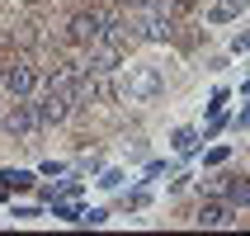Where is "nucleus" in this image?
Listing matches in <instances>:
<instances>
[{
  "mask_svg": "<svg viewBox=\"0 0 250 236\" xmlns=\"http://www.w3.org/2000/svg\"><path fill=\"white\" fill-rule=\"evenodd\" d=\"M227 95H231L227 85H217V90H212V99H208V118H222V104H227Z\"/></svg>",
  "mask_w": 250,
  "mask_h": 236,
  "instance_id": "f8f14e48",
  "label": "nucleus"
},
{
  "mask_svg": "<svg viewBox=\"0 0 250 236\" xmlns=\"http://www.w3.org/2000/svg\"><path fill=\"white\" fill-rule=\"evenodd\" d=\"M170 147H175L180 156L198 151V128H175V132H170Z\"/></svg>",
  "mask_w": 250,
  "mask_h": 236,
  "instance_id": "6e6552de",
  "label": "nucleus"
},
{
  "mask_svg": "<svg viewBox=\"0 0 250 236\" xmlns=\"http://www.w3.org/2000/svg\"><path fill=\"white\" fill-rule=\"evenodd\" d=\"M113 76H118L113 81V95L123 99V104H151L156 95H166V71L156 66V62H123Z\"/></svg>",
  "mask_w": 250,
  "mask_h": 236,
  "instance_id": "f257e3e1",
  "label": "nucleus"
},
{
  "mask_svg": "<svg viewBox=\"0 0 250 236\" xmlns=\"http://www.w3.org/2000/svg\"><path fill=\"white\" fill-rule=\"evenodd\" d=\"M241 10H231V5H222V0H212L208 5V24H231Z\"/></svg>",
  "mask_w": 250,
  "mask_h": 236,
  "instance_id": "9d476101",
  "label": "nucleus"
},
{
  "mask_svg": "<svg viewBox=\"0 0 250 236\" xmlns=\"http://www.w3.org/2000/svg\"><path fill=\"white\" fill-rule=\"evenodd\" d=\"M231 52H250V28H241L236 38H231Z\"/></svg>",
  "mask_w": 250,
  "mask_h": 236,
  "instance_id": "6ab92c4d",
  "label": "nucleus"
},
{
  "mask_svg": "<svg viewBox=\"0 0 250 236\" xmlns=\"http://www.w3.org/2000/svg\"><path fill=\"white\" fill-rule=\"evenodd\" d=\"M38 175H47V180H57V175H66V161H42Z\"/></svg>",
  "mask_w": 250,
  "mask_h": 236,
  "instance_id": "f3484780",
  "label": "nucleus"
},
{
  "mask_svg": "<svg viewBox=\"0 0 250 236\" xmlns=\"http://www.w3.org/2000/svg\"><path fill=\"white\" fill-rule=\"evenodd\" d=\"M146 203H151V189H146V184H142V189H132V194H123V208H127V213H142Z\"/></svg>",
  "mask_w": 250,
  "mask_h": 236,
  "instance_id": "9b49d317",
  "label": "nucleus"
},
{
  "mask_svg": "<svg viewBox=\"0 0 250 236\" xmlns=\"http://www.w3.org/2000/svg\"><path fill=\"white\" fill-rule=\"evenodd\" d=\"M222 5H231V10H246V0H222Z\"/></svg>",
  "mask_w": 250,
  "mask_h": 236,
  "instance_id": "412c9836",
  "label": "nucleus"
},
{
  "mask_svg": "<svg viewBox=\"0 0 250 236\" xmlns=\"http://www.w3.org/2000/svg\"><path fill=\"white\" fill-rule=\"evenodd\" d=\"M241 95H250V81H246V85H241Z\"/></svg>",
  "mask_w": 250,
  "mask_h": 236,
  "instance_id": "4be33fe9",
  "label": "nucleus"
},
{
  "mask_svg": "<svg viewBox=\"0 0 250 236\" xmlns=\"http://www.w3.org/2000/svg\"><path fill=\"white\" fill-rule=\"evenodd\" d=\"M52 217H62V222H81V208H71V203L52 198Z\"/></svg>",
  "mask_w": 250,
  "mask_h": 236,
  "instance_id": "ddd939ff",
  "label": "nucleus"
},
{
  "mask_svg": "<svg viewBox=\"0 0 250 236\" xmlns=\"http://www.w3.org/2000/svg\"><path fill=\"white\" fill-rule=\"evenodd\" d=\"M194 222H198V227H236V222H241V208H231L222 194H212V198H203V203H198Z\"/></svg>",
  "mask_w": 250,
  "mask_h": 236,
  "instance_id": "20e7f679",
  "label": "nucleus"
},
{
  "mask_svg": "<svg viewBox=\"0 0 250 236\" xmlns=\"http://www.w3.org/2000/svg\"><path fill=\"white\" fill-rule=\"evenodd\" d=\"M123 180H127V175H123V170H118V166H113V170H104V175H99L95 184H99V189H118V184H123Z\"/></svg>",
  "mask_w": 250,
  "mask_h": 236,
  "instance_id": "4468645a",
  "label": "nucleus"
},
{
  "mask_svg": "<svg viewBox=\"0 0 250 236\" xmlns=\"http://www.w3.org/2000/svg\"><path fill=\"white\" fill-rule=\"evenodd\" d=\"M0 128H5L10 137H28V132L38 128V113H33V99H14V104H5V113H0Z\"/></svg>",
  "mask_w": 250,
  "mask_h": 236,
  "instance_id": "39448f33",
  "label": "nucleus"
},
{
  "mask_svg": "<svg viewBox=\"0 0 250 236\" xmlns=\"http://www.w3.org/2000/svg\"><path fill=\"white\" fill-rule=\"evenodd\" d=\"M81 222H85V227H104V222H109V208H85Z\"/></svg>",
  "mask_w": 250,
  "mask_h": 236,
  "instance_id": "dca6fc26",
  "label": "nucleus"
},
{
  "mask_svg": "<svg viewBox=\"0 0 250 236\" xmlns=\"http://www.w3.org/2000/svg\"><path fill=\"white\" fill-rule=\"evenodd\" d=\"M203 194H222L231 208H250V175H212L198 184Z\"/></svg>",
  "mask_w": 250,
  "mask_h": 236,
  "instance_id": "7ed1b4c3",
  "label": "nucleus"
},
{
  "mask_svg": "<svg viewBox=\"0 0 250 236\" xmlns=\"http://www.w3.org/2000/svg\"><path fill=\"white\" fill-rule=\"evenodd\" d=\"M33 180H38L33 170H0V194H5V189H28Z\"/></svg>",
  "mask_w": 250,
  "mask_h": 236,
  "instance_id": "1a4fd4ad",
  "label": "nucleus"
},
{
  "mask_svg": "<svg viewBox=\"0 0 250 236\" xmlns=\"http://www.w3.org/2000/svg\"><path fill=\"white\" fill-rule=\"evenodd\" d=\"M104 24H109V14H76V19H71L66 24V38L71 43H81V47H90V43H99L104 38Z\"/></svg>",
  "mask_w": 250,
  "mask_h": 236,
  "instance_id": "423d86ee",
  "label": "nucleus"
},
{
  "mask_svg": "<svg viewBox=\"0 0 250 236\" xmlns=\"http://www.w3.org/2000/svg\"><path fill=\"white\" fill-rule=\"evenodd\" d=\"M38 71L28 66V62H14L10 71H5V90H10V99H28L33 90H38Z\"/></svg>",
  "mask_w": 250,
  "mask_h": 236,
  "instance_id": "0eeeda50",
  "label": "nucleus"
},
{
  "mask_svg": "<svg viewBox=\"0 0 250 236\" xmlns=\"http://www.w3.org/2000/svg\"><path fill=\"white\" fill-rule=\"evenodd\" d=\"M33 113H38V128H52V123H66L71 118V109H76V99L66 95V90H62V85L52 81V76H47V81L38 85V90H33Z\"/></svg>",
  "mask_w": 250,
  "mask_h": 236,
  "instance_id": "f03ea898",
  "label": "nucleus"
},
{
  "mask_svg": "<svg viewBox=\"0 0 250 236\" xmlns=\"http://www.w3.org/2000/svg\"><path fill=\"white\" fill-rule=\"evenodd\" d=\"M231 128H250V109H241L236 118H231Z\"/></svg>",
  "mask_w": 250,
  "mask_h": 236,
  "instance_id": "aec40b11",
  "label": "nucleus"
},
{
  "mask_svg": "<svg viewBox=\"0 0 250 236\" xmlns=\"http://www.w3.org/2000/svg\"><path fill=\"white\" fill-rule=\"evenodd\" d=\"M227 156H231V147H208L203 151V166H227Z\"/></svg>",
  "mask_w": 250,
  "mask_h": 236,
  "instance_id": "2eb2a0df",
  "label": "nucleus"
},
{
  "mask_svg": "<svg viewBox=\"0 0 250 236\" xmlns=\"http://www.w3.org/2000/svg\"><path fill=\"white\" fill-rule=\"evenodd\" d=\"M161 175H170V166H166V161H146V180H142V184L161 180Z\"/></svg>",
  "mask_w": 250,
  "mask_h": 236,
  "instance_id": "a211bd4d",
  "label": "nucleus"
}]
</instances>
